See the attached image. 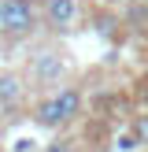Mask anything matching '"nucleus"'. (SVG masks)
<instances>
[{"label":"nucleus","instance_id":"obj_1","mask_svg":"<svg viewBox=\"0 0 148 152\" xmlns=\"http://www.w3.org/2000/svg\"><path fill=\"white\" fill-rule=\"evenodd\" d=\"M70 71H74V59H70V52H67L59 41L33 45V48L26 52V63H22V74H26L33 96L67 86V82H70Z\"/></svg>","mask_w":148,"mask_h":152},{"label":"nucleus","instance_id":"obj_2","mask_svg":"<svg viewBox=\"0 0 148 152\" xmlns=\"http://www.w3.org/2000/svg\"><path fill=\"white\" fill-rule=\"evenodd\" d=\"M81 111H85V93H81L78 86H59L52 89V93H41L33 96V104H30V119H33V126H41V130H67L70 123H78Z\"/></svg>","mask_w":148,"mask_h":152},{"label":"nucleus","instance_id":"obj_3","mask_svg":"<svg viewBox=\"0 0 148 152\" xmlns=\"http://www.w3.org/2000/svg\"><path fill=\"white\" fill-rule=\"evenodd\" d=\"M37 30H44L41 22V0H0V37L4 41H26Z\"/></svg>","mask_w":148,"mask_h":152},{"label":"nucleus","instance_id":"obj_4","mask_svg":"<svg viewBox=\"0 0 148 152\" xmlns=\"http://www.w3.org/2000/svg\"><path fill=\"white\" fill-rule=\"evenodd\" d=\"M85 19L81 0H41V22L48 34H74Z\"/></svg>","mask_w":148,"mask_h":152},{"label":"nucleus","instance_id":"obj_5","mask_svg":"<svg viewBox=\"0 0 148 152\" xmlns=\"http://www.w3.org/2000/svg\"><path fill=\"white\" fill-rule=\"evenodd\" d=\"M30 100V82L22 74V67H0V111L11 115L22 111Z\"/></svg>","mask_w":148,"mask_h":152},{"label":"nucleus","instance_id":"obj_6","mask_svg":"<svg viewBox=\"0 0 148 152\" xmlns=\"http://www.w3.org/2000/svg\"><path fill=\"white\" fill-rule=\"evenodd\" d=\"M122 22L133 34H148V0H130L122 7Z\"/></svg>","mask_w":148,"mask_h":152},{"label":"nucleus","instance_id":"obj_7","mask_svg":"<svg viewBox=\"0 0 148 152\" xmlns=\"http://www.w3.org/2000/svg\"><path fill=\"white\" fill-rule=\"evenodd\" d=\"M41 152H81V141L70 137V134H56L52 141H44Z\"/></svg>","mask_w":148,"mask_h":152},{"label":"nucleus","instance_id":"obj_8","mask_svg":"<svg viewBox=\"0 0 148 152\" xmlns=\"http://www.w3.org/2000/svg\"><path fill=\"white\" fill-rule=\"evenodd\" d=\"M133 137H137V145H148V115L133 119Z\"/></svg>","mask_w":148,"mask_h":152},{"label":"nucleus","instance_id":"obj_9","mask_svg":"<svg viewBox=\"0 0 148 152\" xmlns=\"http://www.w3.org/2000/svg\"><path fill=\"white\" fill-rule=\"evenodd\" d=\"M11 152H41V148H37V141H33V137H19Z\"/></svg>","mask_w":148,"mask_h":152},{"label":"nucleus","instance_id":"obj_10","mask_svg":"<svg viewBox=\"0 0 148 152\" xmlns=\"http://www.w3.org/2000/svg\"><path fill=\"white\" fill-rule=\"evenodd\" d=\"M96 4H100V7H111V11H118V7H126L130 0H96Z\"/></svg>","mask_w":148,"mask_h":152},{"label":"nucleus","instance_id":"obj_11","mask_svg":"<svg viewBox=\"0 0 148 152\" xmlns=\"http://www.w3.org/2000/svg\"><path fill=\"white\" fill-rule=\"evenodd\" d=\"M4 130H7V126H4V111H0V141H4Z\"/></svg>","mask_w":148,"mask_h":152}]
</instances>
